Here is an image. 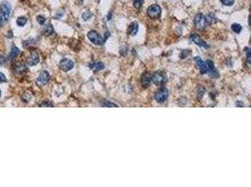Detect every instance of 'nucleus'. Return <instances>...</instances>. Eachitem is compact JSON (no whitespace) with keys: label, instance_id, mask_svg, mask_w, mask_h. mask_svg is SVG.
I'll return each instance as SVG.
<instances>
[{"label":"nucleus","instance_id":"1","mask_svg":"<svg viewBox=\"0 0 251 187\" xmlns=\"http://www.w3.org/2000/svg\"><path fill=\"white\" fill-rule=\"evenodd\" d=\"M151 81L154 83L157 86H161L166 83V76L165 73L162 71H156L153 73V75L151 76Z\"/></svg>","mask_w":251,"mask_h":187},{"label":"nucleus","instance_id":"2","mask_svg":"<svg viewBox=\"0 0 251 187\" xmlns=\"http://www.w3.org/2000/svg\"><path fill=\"white\" fill-rule=\"evenodd\" d=\"M167 97H169V90L166 87H162L158 89L154 95L155 100L158 103H164L167 99Z\"/></svg>","mask_w":251,"mask_h":187},{"label":"nucleus","instance_id":"3","mask_svg":"<svg viewBox=\"0 0 251 187\" xmlns=\"http://www.w3.org/2000/svg\"><path fill=\"white\" fill-rule=\"evenodd\" d=\"M161 12H162L161 7L156 4H153V5H151V6H150L148 8V11H147L148 15L152 19H158L161 16Z\"/></svg>","mask_w":251,"mask_h":187},{"label":"nucleus","instance_id":"4","mask_svg":"<svg viewBox=\"0 0 251 187\" xmlns=\"http://www.w3.org/2000/svg\"><path fill=\"white\" fill-rule=\"evenodd\" d=\"M194 23L195 26L201 30V29H204L207 25V22H206V16L203 15L202 13H199L195 16L194 19Z\"/></svg>","mask_w":251,"mask_h":187},{"label":"nucleus","instance_id":"5","mask_svg":"<svg viewBox=\"0 0 251 187\" xmlns=\"http://www.w3.org/2000/svg\"><path fill=\"white\" fill-rule=\"evenodd\" d=\"M87 38L93 44H95V45H102V44L104 43L103 38L94 30H91L87 33Z\"/></svg>","mask_w":251,"mask_h":187},{"label":"nucleus","instance_id":"6","mask_svg":"<svg viewBox=\"0 0 251 187\" xmlns=\"http://www.w3.org/2000/svg\"><path fill=\"white\" fill-rule=\"evenodd\" d=\"M49 80H50V74H49L47 71L42 70L40 73L39 77L37 78L36 83H37L38 86H43V85H45L46 83L49 81Z\"/></svg>","mask_w":251,"mask_h":187},{"label":"nucleus","instance_id":"7","mask_svg":"<svg viewBox=\"0 0 251 187\" xmlns=\"http://www.w3.org/2000/svg\"><path fill=\"white\" fill-rule=\"evenodd\" d=\"M194 61L196 63V66L199 67V69L200 70L201 74H207L208 73V67L206 62L202 61V59L200 57H195Z\"/></svg>","mask_w":251,"mask_h":187},{"label":"nucleus","instance_id":"8","mask_svg":"<svg viewBox=\"0 0 251 187\" xmlns=\"http://www.w3.org/2000/svg\"><path fill=\"white\" fill-rule=\"evenodd\" d=\"M11 5L7 2H3L0 6V11H1V15L4 20H8L9 15H11Z\"/></svg>","mask_w":251,"mask_h":187},{"label":"nucleus","instance_id":"9","mask_svg":"<svg viewBox=\"0 0 251 187\" xmlns=\"http://www.w3.org/2000/svg\"><path fill=\"white\" fill-rule=\"evenodd\" d=\"M39 62H40V55H39V53L37 52H33L30 53V55H29L27 59V63L28 66H36L37 64H39Z\"/></svg>","mask_w":251,"mask_h":187},{"label":"nucleus","instance_id":"10","mask_svg":"<svg viewBox=\"0 0 251 187\" xmlns=\"http://www.w3.org/2000/svg\"><path fill=\"white\" fill-rule=\"evenodd\" d=\"M60 67L63 71H70L72 68L73 67V62L71 61L70 59H62V60L60 62Z\"/></svg>","mask_w":251,"mask_h":187},{"label":"nucleus","instance_id":"11","mask_svg":"<svg viewBox=\"0 0 251 187\" xmlns=\"http://www.w3.org/2000/svg\"><path fill=\"white\" fill-rule=\"evenodd\" d=\"M151 76L150 73L145 72L142 74L141 79H140V82H141V85L143 86L144 88H147L151 84Z\"/></svg>","mask_w":251,"mask_h":187},{"label":"nucleus","instance_id":"12","mask_svg":"<svg viewBox=\"0 0 251 187\" xmlns=\"http://www.w3.org/2000/svg\"><path fill=\"white\" fill-rule=\"evenodd\" d=\"M190 39L192 41H193L195 44H196V45H199L200 47H203V48H208L209 46L206 44L202 39L200 38V37H199L198 35H196V34H193V35H191L190 37Z\"/></svg>","mask_w":251,"mask_h":187},{"label":"nucleus","instance_id":"13","mask_svg":"<svg viewBox=\"0 0 251 187\" xmlns=\"http://www.w3.org/2000/svg\"><path fill=\"white\" fill-rule=\"evenodd\" d=\"M206 64H207V67H208V73L210 74L211 77H217L218 74H217V71H216L215 67L214 66V63L212 62V60H207L206 61Z\"/></svg>","mask_w":251,"mask_h":187},{"label":"nucleus","instance_id":"14","mask_svg":"<svg viewBox=\"0 0 251 187\" xmlns=\"http://www.w3.org/2000/svg\"><path fill=\"white\" fill-rule=\"evenodd\" d=\"M138 29H139V25H138V23L136 22H133L130 26H129V30H128V33H129L130 36H136L137 33H138Z\"/></svg>","mask_w":251,"mask_h":187},{"label":"nucleus","instance_id":"15","mask_svg":"<svg viewBox=\"0 0 251 187\" xmlns=\"http://www.w3.org/2000/svg\"><path fill=\"white\" fill-rule=\"evenodd\" d=\"M90 67L91 69L95 70V71H99L101 69H104L105 68V65L102 62H98V63H92L91 65H90Z\"/></svg>","mask_w":251,"mask_h":187},{"label":"nucleus","instance_id":"16","mask_svg":"<svg viewBox=\"0 0 251 187\" xmlns=\"http://www.w3.org/2000/svg\"><path fill=\"white\" fill-rule=\"evenodd\" d=\"M19 53H20V50H19V49L17 48V47H15V46H13L12 48H11V52H9V59H14L15 58L16 56H18V55Z\"/></svg>","mask_w":251,"mask_h":187},{"label":"nucleus","instance_id":"17","mask_svg":"<svg viewBox=\"0 0 251 187\" xmlns=\"http://www.w3.org/2000/svg\"><path fill=\"white\" fill-rule=\"evenodd\" d=\"M43 33H44V35H46V36L52 35V34L54 33V28L51 24H47V25H45V27H44V29H43Z\"/></svg>","mask_w":251,"mask_h":187},{"label":"nucleus","instance_id":"18","mask_svg":"<svg viewBox=\"0 0 251 187\" xmlns=\"http://www.w3.org/2000/svg\"><path fill=\"white\" fill-rule=\"evenodd\" d=\"M26 70H27V67H24L22 63H18L16 65V67H15V71L17 73H23L24 71H26ZM15 71H14V72H15Z\"/></svg>","mask_w":251,"mask_h":187},{"label":"nucleus","instance_id":"19","mask_svg":"<svg viewBox=\"0 0 251 187\" xmlns=\"http://www.w3.org/2000/svg\"><path fill=\"white\" fill-rule=\"evenodd\" d=\"M231 29H232V31H233L234 33L239 34L241 31H242L243 27H242V25H241V24H239V23H233L232 25H231Z\"/></svg>","mask_w":251,"mask_h":187},{"label":"nucleus","instance_id":"20","mask_svg":"<svg viewBox=\"0 0 251 187\" xmlns=\"http://www.w3.org/2000/svg\"><path fill=\"white\" fill-rule=\"evenodd\" d=\"M27 19L26 17H19L16 21V23L19 26H24V24L27 23Z\"/></svg>","mask_w":251,"mask_h":187},{"label":"nucleus","instance_id":"21","mask_svg":"<svg viewBox=\"0 0 251 187\" xmlns=\"http://www.w3.org/2000/svg\"><path fill=\"white\" fill-rule=\"evenodd\" d=\"M91 16H92L91 12L90 11H85L82 14V18H83L84 21H88V20L91 18Z\"/></svg>","mask_w":251,"mask_h":187},{"label":"nucleus","instance_id":"22","mask_svg":"<svg viewBox=\"0 0 251 187\" xmlns=\"http://www.w3.org/2000/svg\"><path fill=\"white\" fill-rule=\"evenodd\" d=\"M144 3V0H134V7L137 9H139L142 5Z\"/></svg>","mask_w":251,"mask_h":187},{"label":"nucleus","instance_id":"23","mask_svg":"<svg viewBox=\"0 0 251 187\" xmlns=\"http://www.w3.org/2000/svg\"><path fill=\"white\" fill-rule=\"evenodd\" d=\"M214 19L215 18H214V16L213 15V14H210V15L206 16V22H207V24H212L213 23H214L215 22Z\"/></svg>","mask_w":251,"mask_h":187},{"label":"nucleus","instance_id":"24","mask_svg":"<svg viewBox=\"0 0 251 187\" xmlns=\"http://www.w3.org/2000/svg\"><path fill=\"white\" fill-rule=\"evenodd\" d=\"M245 52H247V65H250L251 63V52H250V49L249 48H245Z\"/></svg>","mask_w":251,"mask_h":187},{"label":"nucleus","instance_id":"25","mask_svg":"<svg viewBox=\"0 0 251 187\" xmlns=\"http://www.w3.org/2000/svg\"><path fill=\"white\" fill-rule=\"evenodd\" d=\"M220 1L225 6H232L234 4V0H220Z\"/></svg>","mask_w":251,"mask_h":187},{"label":"nucleus","instance_id":"26","mask_svg":"<svg viewBox=\"0 0 251 187\" xmlns=\"http://www.w3.org/2000/svg\"><path fill=\"white\" fill-rule=\"evenodd\" d=\"M198 96H199V98H201L203 96V95H204V93H205V89H204V87H202V86H200V87H199V91H198Z\"/></svg>","mask_w":251,"mask_h":187},{"label":"nucleus","instance_id":"27","mask_svg":"<svg viewBox=\"0 0 251 187\" xmlns=\"http://www.w3.org/2000/svg\"><path fill=\"white\" fill-rule=\"evenodd\" d=\"M37 21H38V23H40V24H43L44 23H45L46 19L44 18L43 16H42V15H39V16L37 17Z\"/></svg>","mask_w":251,"mask_h":187},{"label":"nucleus","instance_id":"28","mask_svg":"<svg viewBox=\"0 0 251 187\" xmlns=\"http://www.w3.org/2000/svg\"><path fill=\"white\" fill-rule=\"evenodd\" d=\"M190 53H191L190 51H184V52L180 55V56H181V59H183V58H186V57H187V56L190 55Z\"/></svg>","mask_w":251,"mask_h":187},{"label":"nucleus","instance_id":"29","mask_svg":"<svg viewBox=\"0 0 251 187\" xmlns=\"http://www.w3.org/2000/svg\"><path fill=\"white\" fill-rule=\"evenodd\" d=\"M103 102H104V104H103L104 107H118L116 104H113V103H110V102H107V101H103Z\"/></svg>","mask_w":251,"mask_h":187},{"label":"nucleus","instance_id":"30","mask_svg":"<svg viewBox=\"0 0 251 187\" xmlns=\"http://www.w3.org/2000/svg\"><path fill=\"white\" fill-rule=\"evenodd\" d=\"M7 80H6V77H5V75L3 74V73H0V82H5Z\"/></svg>","mask_w":251,"mask_h":187},{"label":"nucleus","instance_id":"31","mask_svg":"<svg viewBox=\"0 0 251 187\" xmlns=\"http://www.w3.org/2000/svg\"><path fill=\"white\" fill-rule=\"evenodd\" d=\"M5 61H6L5 57L3 55H0V65H3V64L5 63Z\"/></svg>","mask_w":251,"mask_h":187},{"label":"nucleus","instance_id":"32","mask_svg":"<svg viewBox=\"0 0 251 187\" xmlns=\"http://www.w3.org/2000/svg\"><path fill=\"white\" fill-rule=\"evenodd\" d=\"M109 37H110V33H109V32H106V33H105V38H103V39H104V42H105V41L106 40V39H107V38H109Z\"/></svg>","mask_w":251,"mask_h":187},{"label":"nucleus","instance_id":"33","mask_svg":"<svg viewBox=\"0 0 251 187\" xmlns=\"http://www.w3.org/2000/svg\"><path fill=\"white\" fill-rule=\"evenodd\" d=\"M42 107H53V104H50V103H43L42 104Z\"/></svg>","mask_w":251,"mask_h":187},{"label":"nucleus","instance_id":"34","mask_svg":"<svg viewBox=\"0 0 251 187\" xmlns=\"http://www.w3.org/2000/svg\"><path fill=\"white\" fill-rule=\"evenodd\" d=\"M0 25H1V19H0Z\"/></svg>","mask_w":251,"mask_h":187},{"label":"nucleus","instance_id":"35","mask_svg":"<svg viewBox=\"0 0 251 187\" xmlns=\"http://www.w3.org/2000/svg\"><path fill=\"white\" fill-rule=\"evenodd\" d=\"M0 96H1V91H0Z\"/></svg>","mask_w":251,"mask_h":187}]
</instances>
